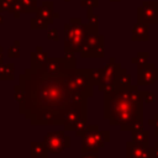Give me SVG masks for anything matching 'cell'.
Returning <instances> with one entry per match:
<instances>
[{"label":"cell","instance_id":"obj_1","mask_svg":"<svg viewBox=\"0 0 158 158\" xmlns=\"http://www.w3.org/2000/svg\"><path fill=\"white\" fill-rule=\"evenodd\" d=\"M23 89V102L19 112L32 126L64 125V116L73 101V90L68 77H52L42 68H27L20 77Z\"/></svg>","mask_w":158,"mask_h":158},{"label":"cell","instance_id":"obj_2","mask_svg":"<svg viewBox=\"0 0 158 158\" xmlns=\"http://www.w3.org/2000/svg\"><path fill=\"white\" fill-rule=\"evenodd\" d=\"M143 99L138 85H111L104 90V117L121 131L144 128Z\"/></svg>","mask_w":158,"mask_h":158},{"label":"cell","instance_id":"obj_3","mask_svg":"<svg viewBox=\"0 0 158 158\" xmlns=\"http://www.w3.org/2000/svg\"><path fill=\"white\" fill-rule=\"evenodd\" d=\"M88 118V98L79 91L73 93V101L64 116V130L74 131L75 125Z\"/></svg>","mask_w":158,"mask_h":158},{"label":"cell","instance_id":"obj_4","mask_svg":"<svg viewBox=\"0 0 158 158\" xmlns=\"http://www.w3.org/2000/svg\"><path fill=\"white\" fill-rule=\"evenodd\" d=\"M107 142H110V131L99 130L98 125H88L84 135L81 136L80 152H98Z\"/></svg>","mask_w":158,"mask_h":158},{"label":"cell","instance_id":"obj_5","mask_svg":"<svg viewBox=\"0 0 158 158\" xmlns=\"http://www.w3.org/2000/svg\"><path fill=\"white\" fill-rule=\"evenodd\" d=\"M42 69L52 77H69L77 69L74 53L65 52V57L62 58H48L43 64Z\"/></svg>","mask_w":158,"mask_h":158},{"label":"cell","instance_id":"obj_6","mask_svg":"<svg viewBox=\"0 0 158 158\" xmlns=\"http://www.w3.org/2000/svg\"><path fill=\"white\" fill-rule=\"evenodd\" d=\"M121 65L115 60V58H110L109 63L105 64L104 68H94L91 69L93 74V81L94 85L98 88V90L104 91L106 88L114 85L116 80L117 72L120 70Z\"/></svg>","mask_w":158,"mask_h":158},{"label":"cell","instance_id":"obj_7","mask_svg":"<svg viewBox=\"0 0 158 158\" xmlns=\"http://www.w3.org/2000/svg\"><path fill=\"white\" fill-rule=\"evenodd\" d=\"M69 86L73 91H79L84 96L93 98L94 95V81H93V74L91 69H75L73 74L68 77Z\"/></svg>","mask_w":158,"mask_h":158},{"label":"cell","instance_id":"obj_8","mask_svg":"<svg viewBox=\"0 0 158 158\" xmlns=\"http://www.w3.org/2000/svg\"><path fill=\"white\" fill-rule=\"evenodd\" d=\"M75 22L65 26V52H80L85 36L89 32L86 26L80 25V21L75 20Z\"/></svg>","mask_w":158,"mask_h":158},{"label":"cell","instance_id":"obj_9","mask_svg":"<svg viewBox=\"0 0 158 158\" xmlns=\"http://www.w3.org/2000/svg\"><path fill=\"white\" fill-rule=\"evenodd\" d=\"M81 57L84 58H102L104 57V37L96 33V28L89 30L85 36L84 43L80 49Z\"/></svg>","mask_w":158,"mask_h":158},{"label":"cell","instance_id":"obj_10","mask_svg":"<svg viewBox=\"0 0 158 158\" xmlns=\"http://www.w3.org/2000/svg\"><path fill=\"white\" fill-rule=\"evenodd\" d=\"M65 132V130H57L48 132L44 136L43 143L46 144L48 153L59 154L70 147V136H68Z\"/></svg>","mask_w":158,"mask_h":158},{"label":"cell","instance_id":"obj_11","mask_svg":"<svg viewBox=\"0 0 158 158\" xmlns=\"http://www.w3.org/2000/svg\"><path fill=\"white\" fill-rule=\"evenodd\" d=\"M158 80V68H156L154 63L146 62L143 64L137 65V85L138 86H148L154 84Z\"/></svg>","mask_w":158,"mask_h":158},{"label":"cell","instance_id":"obj_12","mask_svg":"<svg viewBox=\"0 0 158 158\" xmlns=\"http://www.w3.org/2000/svg\"><path fill=\"white\" fill-rule=\"evenodd\" d=\"M138 22L142 23H158V1H144L137 10Z\"/></svg>","mask_w":158,"mask_h":158},{"label":"cell","instance_id":"obj_13","mask_svg":"<svg viewBox=\"0 0 158 158\" xmlns=\"http://www.w3.org/2000/svg\"><path fill=\"white\" fill-rule=\"evenodd\" d=\"M126 158H153V148L137 144L132 141L126 142Z\"/></svg>","mask_w":158,"mask_h":158},{"label":"cell","instance_id":"obj_14","mask_svg":"<svg viewBox=\"0 0 158 158\" xmlns=\"http://www.w3.org/2000/svg\"><path fill=\"white\" fill-rule=\"evenodd\" d=\"M148 25L137 22L132 28V41H148L149 40V31Z\"/></svg>","mask_w":158,"mask_h":158},{"label":"cell","instance_id":"obj_15","mask_svg":"<svg viewBox=\"0 0 158 158\" xmlns=\"http://www.w3.org/2000/svg\"><path fill=\"white\" fill-rule=\"evenodd\" d=\"M30 157L31 158H48V149L42 142L32 141L30 143Z\"/></svg>","mask_w":158,"mask_h":158},{"label":"cell","instance_id":"obj_16","mask_svg":"<svg viewBox=\"0 0 158 158\" xmlns=\"http://www.w3.org/2000/svg\"><path fill=\"white\" fill-rule=\"evenodd\" d=\"M36 52L31 53V68H42L43 64L47 62V59L49 58L48 54L46 52L42 51V47H37Z\"/></svg>","mask_w":158,"mask_h":158},{"label":"cell","instance_id":"obj_17","mask_svg":"<svg viewBox=\"0 0 158 158\" xmlns=\"http://www.w3.org/2000/svg\"><path fill=\"white\" fill-rule=\"evenodd\" d=\"M131 135H132V142L137 144H143V146L149 144V131L148 130H144V128L133 130L131 131Z\"/></svg>","mask_w":158,"mask_h":158},{"label":"cell","instance_id":"obj_18","mask_svg":"<svg viewBox=\"0 0 158 158\" xmlns=\"http://www.w3.org/2000/svg\"><path fill=\"white\" fill-rule=\"evenodd\" d=\"M15 64L14 63H0V80H14Z\"/></svg>","mask_w":158,"mask_h":158},{"label":"cell","instance_id":"obj_19","mask_svg":"<svg viewBox=\"0 0 158 158\" xmlns=\"http://www.w3.org/2000/svg\"><path fill=\"white\" fill-rule=\"evenodd\" d=\"M114 84L117 85V86H128V85H131V75L127 73V70L125 68H120Z\"/></svg>","mask_w":158,"mask_h":158},{"label":"cell","instance_id":"obj_20","mask_svg":"<svg viewBox=\"0 0 158 158\" xmlns=\"http://www.w3.org/2000/svg\"><path fill=\"white\" fill-rule=\"evenodd\" d=\"M14 99L17 104H21L23 102V99H25V93H23V89L21 88L20 84H16L14 85Z\"/></svg>","mask_w":158,"mask_h":158},{"label":"cell","instance_id":"obj_21","mask_svg":"<svg viewBox=\"0 0 158 158\" xmlns=\"http://www.w3.org/2000/svg\"><path fill=\"white\" fill-rule=\"evenodd\" d=\"M148 57H149V53H148V52H138L137 56L133 57V58L131 59V62H132L133 64L139 65V64H143V63L148 62V60H147Z\"/></svg>","mask_w":158,"mask_h":158},{"label":"cell","instance_id":"obj_22","mask_svg":"<svg viewBox=\"0 0 158 158\" xmlns=\"http://www.w3.org/2000/svg\"><path fill=\"white\" fill-rule=\"evenodd\" d=\"M141 94H142V99H143V102L144 104H152V102L156 101L154 93L148 91V90H141Z\"/></svg>","mask_w":158,"mask_h":158},{"label":"cell","instance_id":"obj_23","mask_svg":"<svg viewBox=\"0 0 158 158\" xmlns=\"http://www.w3.org/2000/svg\"><path fill=\"white\" fill-rule=\"evenodd\" d=\"M7 54H9V57H11V58H17V57L20 56V44H19V42H15L14 46L9 48Z\"/></svg>","mask_w":158,"mask_h":158},{"label":"cell","instance_id":"obj_24","mask_svg":"<svg viewBox=\"0 0 158 158\" xmlns=\"http://www.w3.org/2000/svg\"><path fill=\"white\" fill-rule=\"evenodd\" d=\"M79 158H100V157L98 156L96 152H86V153H81Z\"/></svg>","mask_w":158,"mask_h":158},{"label":"cell","instance_id":"obj_25","mask_svg":"<svg viewBox=\"0 0 158 158\" xmlns=\"http://www.w3.org/2000/svg\"><path fill=\"white\" fill-rule=\"evenodd\" d=\"M148 123H149L151 126H153V127H154V130H158V114H156V115H154V117H153L152 120H149V121H148Z\"/></svg>","mask_w":158,"mask_h":158},{"label":"cell","instance_id":"obj_26","mask_svg":"<svg viewBox=\"0 0 158 158\" xmlns=\"http://www.w3.org/2000/svg\"><path fill=\"white\" fill-rule=\"evenodd\" d=\"M48 38L49 40H53V41H58V33L56 30H52L48 32Z\"/></svg>","mask_w":158,"mask_h":158},{"label":"cell","instance_id":"obj_27","mask_svg":"<svg viewBox=\"0 0 158 158\" xmlns=\"http://www.w3.org/2000/svg\"><path fill=\"white\" fill-rule=\"evenodd\" d=\"M153 158H158V141L154 142V148H153Z\"/></svg>","mask_w":158,"mask_h":158},{"label":"cell","instance_id":"obj_28","mask_svg":"<svg viewBox=\"0 0 158 158\" xmlns=\"http://www.w3.org/2000/svg\"><path fill=\"white\" fill-rule=\"evenodd\" d=\"M2 47H0V63H2Z\"/></svg>","mask_w":158,"mask_h":158},{"label":"cell","instance_id":"obj_29","mask_svg":"<svg viewBox=\"0 0 158 158\" xmlns=\"http://www.w3.org/2000/svg\"><path fill=\"white\" fill-rule=\"evenodd\" d=\"M154 136L158 137V130H154Z\"/></svg>","mask_w":158,"mask_h":158},{"label":"cell","instance_id":"obj_30","mask_svg":"<svg viewBox=\"0 0 158 158\" xmlns=\"http://www.w3.org/2000/svg\"><path fill=\"white\" fill-rule=\"evenodd\" d=\"M111 1H118V0H111Z\"/></svg>","mask_w":158,"mask_h":158}]
</instances>
